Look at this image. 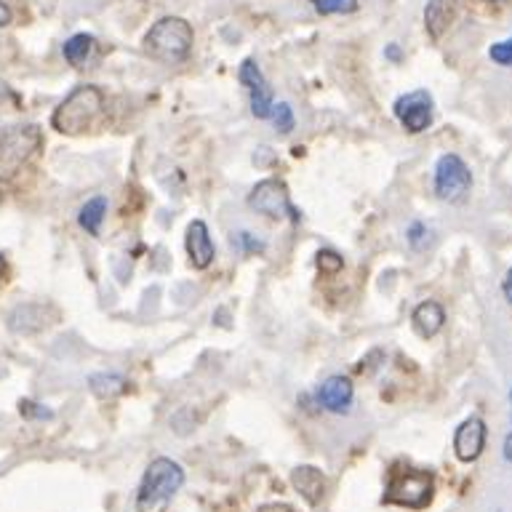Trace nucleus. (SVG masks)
<instances>
[{
	"label": "nucleus",
	"mask_w": 512,
	"mask_h": 512,
	"mask_svg": "<svg viewBox=\"0 0 512 512\" xmlns=\"http://www.w3.org/2000/svg\"><path fill=\"white\" fill-rule=\"evenodd\" d=\"M3 267H6V262H3V256H0V275H3Z\"/></svg>",
	"instance_id": "473e14b6"
},
{
	"label": "nucleus",
	"mask_w": 512,
	"mask_h": 512,
	"mask_svg": "<svg viewBox=\"0 0 512 512\" xmlns=\"http://www.w3.org/2000/svg\"><path fill=\"white\" fill-rule=\"evenodd\" d=\"M19 414L24 419H54V411L46 406H40V403H32V400H22L19 403Z\"/></svg>",
	"instance_id": "b1692460"
},
{
	"label": "nucleus",
	"mask_w": 512,
	"mask_h": 512,
	"mask_svg": "<svg viewBox=\"0 0 512 512\" xmlns=\"http://www.w3.org/2000/svg\"><path fill=\"white\" fill-rule=\"evenodd\" d=\"M88 390L99 400H115L128 390V382L126 376L115 374V371H99V374L88 376Z\"/></svg>",
	"instance_id": "f3484780"
},
{
	"label": "nucleus",
	"mask_w": 512,
	"mask_h": 512,
	"mask_svg": "<svg viewBox=\"0 0 512 512\" xmlns=\"http://www.w3.org/2000/svg\"><path fill=\"white\" fill-rule=\"evenodd\" d=\"M456 16V0H427L424 6V27L432 40L443 38Z\"/></svg>",
	"instance_id": "4468645a"
},
{
	"label": "nucleus",
	"mask_w": 512,
	"mask_h": 512,
	"mask_svg": "<svg viewBox=\"0 0 512 512\" xmlns=\"http://www.w3.org/2000/svg\"><path fill=\"white\" fill-rule=\"evenodd\" d=\"M424 235H430V232H427V227H424L422 222L411 224L406 232V238H408V243H411V248H416V251H419V248H424Z\"/></svg>",
	"instance_id": "393cba45"
},
{
	"label": "nucleus",
	"mask_w": 512,
	"mask_h": 512,
	"mask_svg": "<svg viewBox=\"0 0 512 512\" xmlns=\"http://www.w3.org/2000/svg\"><path fill=\"white\" fill-rule=\"evenodd\" d=\"M352 400H355V387L347 376L334 374L320 384L318 403L331 414H347L352 408Z\"/></svg>",
	"instance_id": "f8f14e48"
},
{
	"label": "nucleus",
	"mask_w": 512,
	"mask_h": 512,
	"mask_svg": "<svg viewBox=\"0 0 512 512\" xmlns=\"http://www.w3.org/2000/svg\"><path fill=\"white\" fill-rule=\"evenodd\" d=\"M184 246H187V256L195 270H208L216 256V246L208 232V224L203 219H192L187 224V235H184Z\"/></svg>",
	"instance_id": "9b49d317"
},
{
	"label": "nucleus",
	"mask_w": 512,
	"mask_h": 512,
	"mask_svg": "<svg viewBox=\"0 0 512 512\" xmlns=\"http://www.w3.org/2000/svg\"><path fill=\"white\" fill-rule=\"evenodd\" d=\"M43 150V131L35 123L11 126L0 134V182H11L22 174Z\"/></svg>",
	"instance_id": "7ed1b4c3"
},
{
	"label": "nucleus",
	"mask_w": 512,
	"mask_h": 512,
	"mask_svg": "<svg viewBox=\"0 0 512 512\" xmlns=\"http://www.w3.org/2000/svg\"><path fill=\"white\" fill-rule=\"evenodd\" d=\"M46 326V312L40 304H19L8 315V328L16 334H35Z\"/></svg>",
	"instance_id": "dca6fc26"
},
{
	"label": "nucleus",
	"mask_w": 512,
	"mask_h": 512,
	"mask_svg": "<svg viewBox=\"0 0 512 512\" xmlns=\"http://www.w3.org/2000/svg\"><path fill=\"white\" fill-rule=\"evenodd\" d=\"M435 496V475L430 470L416 467H392L382 502L406 507V510H424Z\"/></svg>",
	"instance_id": "20e7f679"
},
{
	"label": "nucleus",
	"mask_w": 512,
	"mask_h": 512,
	"mask_svg": "<svg viewBox=\"0 0 512 512\" xmlns=\"http://www.w3.org/2000/svg\"><path fill=\"white\" fill-rule=\"evenodd\" d=\"M488 56H491L496 64H502V67H510V64H512V38L494 43V46L488 48Z\"/></svg>",
	"instance_id": "5701e85b"
},
{
	"label": "nucleus",
	"mask_w": 512,
	"mask_h": 512,
	"mask_svg": "<svg viewBox=\"0 0 512 512\" xmlns=\"http://www.w3.org/2000/svg\"><path fill=\"white\" fill-rule=\"evenodd\" d=\"M248 206L267 219H291V222L302 219V214L291 203L288 187L280 179H262L256 184L254 190L248 192Z\"/></svg>",
	"instance_id": "423d86ee"
},
{
	"label": "nucleus",
	"mask_w": 512,
	"mask_h": 512,
	"mask_svg": "<svg viewBox=\"0 0 512 512\" xmlns=\"http://www.w3.org/2000/svg\"><path fill=\"white\" fill-rule=\"evenodd\" d=\"M291 483L299 491L304 502L312 504V507H318L323 502V496L328 491V478L318 467H312V464H299L294 472H291Z\"/></svg>",
	"instance_id": "ddd939ff"
},
{
	"label": "nucleus",
	"mask_w": 512,
	"mask_h": 512,
	"mask_svg": "<svg viewBox=\"0 0 512 512\" xmlns=\"http://www.w3.org/2000/svg\"><path fill=\"white\" fill-rule=\"evenodd\" d=\"M195 43L192 24L182 16H163L144 35V51L163 64L184 62Z\"/></svg>",
	"instance_id": "f257e3e1"
},
{
	"label": "nucleus",
	"mask_w": 512,
	"mask_h": 512,
	"mask_svg": "<svg viewBox=\"0 0 512 512\" xmlns=\"http://www.w3.org/2000/svg\"><path fill=\"white\" fill-rule=\"evenodd\" d=\"M104 214H107V198L102 195H96V198L86 200V206L80 208L78 214V224L88 235H94L99 238V232H102V222H104Z\"/></svg>",
	"instance_id": "a211bd4d"
},
{
	"label": "nucleus",
	"mask_w": 512,
	"mask_h": 512,
	"mask_svg": "<svg viewBox=\"0 0 512 512\" xmlns=\"http://www.w3.org/2000/svg\"><path fill=\"white\" fill-rule=\"evenodd\" d=\"M446 323V312L438 302H422L411 315V326L422 339H432L440 334V328Z\"/></svg>",
	"instance_id": "2eb2a0df"
},
{
	"label": "nucleus",
	"mask_w": 512,
	"mask_h": 512,
	"mask_svg": "<svg viewBox=\"0 0 512 512\" xmlns=\"http://www.w3.org/2000/svg\"><path fill=\"white\" fill-rule=\"evenodd\" d=\"M256 512H296L291 504H283V502H270V504H262Z\"/></svg>",
	"instance_id": "bb28decb"
},
{
	"label": "nucleus",
	"mask_w": 512,
	"mask_h": 512,
	"mask_svg": "<svg viewBox=\"0 0 512 512\" xmlns=\"http://www.w3.org/2000/svg\"><path fill=\"white\" fill-rule=\"evenodd\" d=\"M3 99H14V94H11V88L0 80V102H3Z\"/></svg>",
	"instance_id": "7c9ffc66"
},
{
	"label": "nucleus",
	"mask_w": 512,
	"mask_h": 512,
	"mask_svg": "<svg viewBox=\"0 0 512 512\" xmlns=\"http://www.w3.org/2000/svg\"><path fill=\"white\" fill-rule=\"evenodd\" d=\"M486 448V422L480 416L464 419L454 432V454L462 462H475Z\"/></svg>",
	"instance_id": "9d476101"
},
{
	"label": "nucleus",
	"mask_w": 512,
	"mask_h": 512,
	"mask_svg": "<svg viewBox=\"0 0 512 512\" xmlns=\"http://www.w3.org/2000/svg\"><path fill=\"white\" fill-rule=\"evenodd\" d=\"M238 243L246 248L248 254H256V251H264L262 240H256L251 232H238Z\"/></svg>",
	"instance_id": "a878e982"
},
{
	"label": "nucleus",
	"mask_w": 512,
	"mask_h": 512,
	"mask_svg": "<svg viewBox=\"0 0 512 512\" xmlns=\"http://www.w3.org/2000/svg\"><path fill=\"white\" fill-rule=\"evenodd\" d=\"M384 54L390 56V59H400V51H398V46H390V48H387V51H384Z\"/></svg>",
	"instance_id": "2f4dec72"
},
{
	"label": "nucleus",
	"mask_w": 512,
	"mask_h": 512,
	"mask_svg": "<svg viewBox=\"0 0 512 512\" xmlns=\"http://www.w3.org/2000/svg\"><path fill=\"white\" fill-rule=\"evenodd\" d=\"M392 110H395V118L400 120V126L406 128L408 134H422L424 128H430L435 102L424 88H419V91H408V94L398 96Z\"/></svg>",
	"instance_id": "6e6552de"
},
{
	"label": "nucleus",
	"mask_w": 512,
	"mask_h": 512,
	"mask_svg": "<svg viewBox=\"0 0 512 512\" xmlns=\"http://www.w3.org/2000/svg\"><path fill=\"white\" fill-rule=\"evenodd\" d=\"M494 3H512V0H494Z\"/></svg>",
	"instance_id": "72a5a7b5"
},
{
	"label": "nucleus",
	"mask_w": 512,
	"mask_h": 512,
	"mask_svg": "<svg viewBox=\"0 0 512 512\" xmlns=\"http://www.w3.org/2000/svg\"><path fill=\"white\" fill-rule=\"evenodd\" d=\"M182 486V464L174 462V459H168V456H158V459H152L147 472H144L142 483H139L136 507H139V510H152V507H158V504H166Z\"/></svg>",
	"instance_id": "39448f33"
},
{
	"label": "nucleus",
	"mask_w": 512,
	"mask_h": 512,
	"mask_svg": "<svg viewBox=\"0 0 512 512\" xmlns=\"http://www.w3.org/2000/svg\"><path fill=\"white\" fill-rule=\"evenodd\" d=\"M432 187H435V195L440 200L459 203L472 187L470 168H467V163L459 155L448 152V155H443L438 160V166H435V182H432Z\"/></svg>",
	"instance_id": "0eeeda50"
},
{
	"label": "nucleus",
	"mask_w": 512,
	"mask_h": 512,
	"mask_svg": "<svg viewBox=\"0 0 512 512\" xmlns=\"http://www.w3.org/2000/svg\"><path fill=\"white\" fill-rule=\"evenodd\" d=\"M104 110V94L96 86H75L51 115V126L59 134L78 136L94 126Z\"/></svg>",
	"instance_id": "f03ea898"
},
{
	"label": "nucleus",
	"mask_w": 512,
	"mask_h": 512,
	"mask_svg": "<svg viewBox=\"0 0 512 512\" xmlns=\"http://www.w3.org/2000/svg\"><path fill=\"white\" fill-rule=\"evenodd\" d=\"M11 19H14V14H11V8L0 0V27H6V24H11Z\"/></svg>",
	"instance_id": "cd10ccee"
},
{
	"label": "nucleus",
	"mask_w": 512,
	"mask_h": 512,
	"mask_svg": "<svg viewBox=\"0 0 512 512\" xmlns=\"http://www.w3.org/2000/svg\"><path fill=\"white\" fill-rule=\"evenodd\" d=\"M238 80L246 86L248 96H251V112H254V118H270L272 107H275V96H272L270 83H267L264 72L259 70V64L254 59H246V62L240 64Z\"/></svg>",
	"instance_id": "1a4fd4ad"
},
{
	"label": "nucleus",
	"mask_w": 512,
	"mask_h": 512,
	"mask_svg": "<svg viewBox=\"0 0 512 512\" xmlns=\"http://www.w3.org/2000/svg\"><path fill=\"white\" fill-rule=\"evenodd\" d=\"M504 296H507V302L512 304V270L507 272V278H504Z\"/></svg>",
	"instance_id": "c756f323"
},
{
	"label": "nucleus",
	"mask_w": 512,
	"mask_h": 512,
	"mask_svg": "<svg viewBox=\"0 0 512 512\" xmlns=\"http://www.w3.org/2000/svg\"><path fill=\"white\" fill-rule=\"evenodd\" d=\"M510 400H512V392H510ZM504 459L512 462V427H510V435L504 438Z\"/></svg>",
	"instance_id": "c85d7f7f"
},
{
	"label": "nucleus",
	"mask_w": 512,
	"mask_h": 512,
	"mask_svg": "<svg viewBox=\"0 0 512 512\" xmlns=\"http://www.w3.org/2000/svg\"><path fill=\"white\" fill-rule=\"evenodd\" d=\"M94 46L96 40L94 35H86V32H78V35H72L67 43H64V59L70 64H75V67H80V64L86 62L88 56L94 54Z\"/></svg>",
	"instance_id": "6ab92c4d"
},
{
	"label": "nucleus",
	"mask_w": 512,
	"mask_h": 512,
	"mask_svg": "<svg viewBox=\"0 0 512 512\" xmlns=\"http://www.w3.org/2000/svg\"><path fill=\"white\" fill-rule=\"evenodd\" d=\"M320 16H344L358 11V0H310Z\"/></svg>",
	"instance_id": "aec40b11"
},
{
	"label": "nucleus",
	"mask_w": 512,
	"mask_h": 512,
	"mask_svg": "<svg viewBox=\"0 0 512 512\" xmlns=\"http://www.w3.org/2000/svg\"><path fill=\"white\" fill-rule=\"evenodd\" d=\"M272 126L278 128L280 134H291V128L296 126V118H294V110H291V104L288 102H278L272 107Z\"/></svg>",
	"instance_id": "412c9836"
},
{
	"label": "nucleus",
	"mask_w": 512,
	"mask_h": 512,
	"mask_svg": "<svg viewBox=\"0 0 512 512\" xmlns=\"http://www.w3.org/2000/svg\"><path fill=\"white\" fill-rule=\"evenodd\" d=\"M315 264H318V270L323 272V275H336V272H342L344 259L336 254V251H331V248H323V251H318Z\"/></svg>",
	"instance_id": "4be33fe9"
}]
</instances>
